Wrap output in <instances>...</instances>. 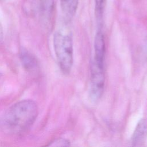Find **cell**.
<instances>
[{"instance_id":"6da1fadb","label":"cell","mask_w":147,"mask_h":147,"mask_svg":"<svg viewBox=\"0 0 147 147\" xmlns=\"http://www.w3.org/2000/svg\"><path fill=\"white\" fill-rule=\"evenodd\" d=\"M37 114V106L34 101L20 100L10 106L5 113L2 119V127L10 134H24L31 128Z\"/></svg>"},{"instance_id":"7a4b0ae2","label":"cell","mask_w":147,"mask_h":147,"mask_svg":"<svg viewBox=\"0 0 147 147\" xmlns=\"http://www.w3.org/2000/svg\"><path fill=\"white\" fill-rule=\"evenodd\" d=\"M53 47L60 69L65 74L69 73L74 61L71 33L64 28L57 30L54 34Z\"/></svg>"},{"instance_id":"3957f363","label":"cell","mask_w":147,"mask_h":147,"mask_svg":"<svg viewBox=\"0 0 147 147\" xmlns=\"http://www.w3.org/2000/svg\"><path fill=\"white\" fill-rule=\"evenodd\" d=\"M105 87L103 67L94 61L91 65L90 96L92 101H97L102 96Z\"/></svg>"},{"instance_id":"277c9868","label":"cell","mask_w":147,"mask_h":147,"mask_svg":"<svg viewBox=\"0 0 147 147\" xmlns=\"http://www.w3.org/2000/svg\"><path fill=\"white\" fill-rule=\"evenodd\" d=\"M94 62L100 67H103L105 55V42L104 36L100 30L96 33L94 38Z\"/></svg>"},{"instance_id":"5b68a950","label":"cell","mask_w":147,"mask_h":147,"mask_svg":"<svg viewBox=\"0 0 147 147\" xmlns=\"http://www.w3.org/2000/svg\"><path fill=\"white\" fill-rule=\"evenodd\" d=\"M147 137V119L142 118L138 122L133 132L131 142L133 146H141Z\"/></svg>"},{"instance_id":"8992f818","label":"cell","mask_w":147,"mask_h":147,"mask_svg":"<svg viewBox=\"0 0 147 147\" xmlns=\"http://www.w3.org/2000/svg\"><path fill=\"white\" fill-rule=\"evenodd\" d=\"M20 56L21 63L25 69L33 72L38 68V63L36 58L27 50L24 49L21 50Z\"/></svg>"},{"instance_id":"52a82bcc","label":"cell","mask_w":147,"mask_h":147,"mask_svg":"<svg viewBox=\"0 0 147 147\" xmlns=\"http://www.w3.org/2000/svg\"><path fill=\"white\" fill-rule=\"evenodd\" d=\"M78 3L79 0H60L61 10L67 18L70 19L75 15Z\"/></svg>"},{"instance_id":"ba28073f","label":"cell","mask_w":147,"mask_h":147,"mask_svg":"<svg viewBox=\"0 0 147 147\" xmlns=\"http://www.w3.org/2000/svg\"><path fill=\"white\" fill-rule=\"evenodd\" d=\"M39 2L42 16L45 19H49L53 11L55 0H39Z\"/></svg>"},{"instance_id":"9c48e42d","label":"cell","mask_w":147,"mask_h":147,"mask_svg":"<svg viewBox=\"0 0 147 147\" xmlns=\"http://www.w3.org/2000/svg\"><path fill=\"white\" fill-rule=\"evenodd\" d=\"M107 0H94L95 2V14L99 25H101L103 20V13Z\"/></svg>"},{"instance_id":"30bf717a","label":"cell","mask_w":147,"mask_h":147,"mask_svg":"<svg viewBox=\"0 0 147 147\" xmlns=\"http://www.w3.org/2000/svg\"><path fill=\"white\" fill-rule=\"evenodd\" d=\"M69 142L67 140L64 138H58L52 141L48 146H69Z\"/></svg>"},{"instance_id":"8fae6325","label":"cell","mask_w":147,"mask_h":147,"mask_svg":"<svg viewBox=\"0 0 147 147\" xmlns=\"http://www.w3.org/2000/svg\"><path fill=\"white\" fill-rule=\"evenodd\" d=\"M3 29H2V26L1 22V20H0V43L2 41V40H3Z\"/></svg>"}]
</instances>
